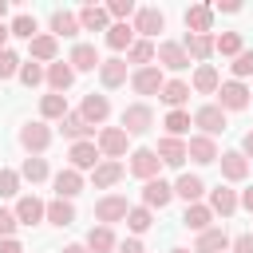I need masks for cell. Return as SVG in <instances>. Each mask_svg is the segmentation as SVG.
I'll use <instances>...</instances> for the list:
<instances>
[{
    "mask_svg": "<svg viewBox=\"0 0 253 253\" xmlns=\"http://www.w3.org/2000/svg\"><path fill=\"white\" fill-rule=\"evenodd\" d=\"M174 194H178V198H186V206H194V202L206 194V182H202L198 174H182V178L174 182Z\"/></svg>",
    "mask_w": 253,
    "mask_h": 253,
    "instance_id": "cell-30",
    "label": "cell"
},
{
    "mask_svg": "<svg viewBox=\"0 0 253 253\" xmlns=\"http://www.w3.org/2000/svg\"><path fill=\"white\" fill-rule=\"evenodd\" d=\"M210 210H213V213H221V217H229V213L237 210V194H233L229 186H217V190H210Z\"/></svg>",
    "mask_w": 253,
    "mask_h": 253,
    "instance_id": "cell-33",
    "label": "cell"
},
{
    "mask_svg": "<svg viewBox=\"0 0 253 253\" xmlns=\"http://www.w3.org/2000/svg\"><path fill=\"white\" fill-rule=\"evenodd\" d=\"M59 126H63V134H67V138H75V142H83V138L95 130V126H91V123H87L79 111H67V115L59 119Z\"/></svg>",
    "mask_w": 253,
    "mask_h": 253,
    "instance_id": "cell-29",
    "label": "cell"
},
{
    "mask_svg": "<svg viewBox=\"0 0 253 253\" xmlns=\"http://www.w3.org/2000/svg\"><path fill=\"white\" fill-rule=\"evenodd\" d=\"M8 36H20V40H36V16H28V12H20L12 24H8Z\"/></svg>",
    "mask_w": 253,
    "mask_h": 253,
    "instance_id": "cell-40",
    "label": "cell"
},
{
    "mask_svg": "<svg viewBox=\"0 0 253 253\" xmlns=\"http://www.w3.org/2000/svg\"><path fill=\"white\" fill-rule=\"evenodd\" d=\"M233 75H237V79H245V75H253V51H241V55L233 59Z\"/></svg>",
    "mask_w": 253,
    "mask_h": 253,
    "instance_id": "cell-49",
    "label": "cell"
},
{
    "mask_svg": "<svg viewBox=\"0 0 253 253\" xmlns=\"http://www.w3.org/2000/svg\"><path fill=\"white\" fill-rule=\"evenodd\" d=\"M43 210H47V206H43L36 194H24V198L16 202V210H12V213H16V221H20V225H36V221H43Z\"/></svg>",
    "mask_w": 253,
    "mask_h": 253,
    "instance_id": "cell-17",
    "label": "cell"
},
{
    "mask_svg": "<svg viewBox=\"0 0 253 253\" xmlns=\"http://www.w3.org/2000/svg\"><path fill=\"white\" fill-rule=\"evenodd\" d=\"M245 174H249V158L241 150H225L221 154V178L225 182H245Z\"/></svg>",
    "mask_w": 253,
    "mask_h": 253,
    "instance_id": "cell-16",
    "label": "cell"
},
{
    "mask_svg": "<svg viewBox=\"0 0 253 253\" xmlns=\"http://www.w3.org/2000/svg\"><path fill=\"white\" fill-rule=\"evenodd\" d=\"M28 51H32V63H36V59H43V63H55V51H59V43H55V36L47 32V36H36V40L28 43Z\"/></svg>",
    "mask_w": 253,
    "mask_h": 253,
    "instance_id": "cell-31",
    "label": "cell"
},
{
    "mask_svg": "<svg viewBox=\"0 0 253 253\" xmlns=\"http://www.w3.org/2000/svg\"><path fill=\"white\" fill-rule=\"evenodd\" d=\"M154 126V111L146 107V103H130L126 111H123V130L126 134H146Z\"/></svg>",
    "mask_w": 253,
    "mask_h": 253,
    "instance_id": "cell-3",
    "label": "cell"
},
{
    "mask_svg": "<svg viewBox=\"0 0 253 253\" xmlns=\"http://www.w3.org/2000/svg\"><path fill=\"white\" fill-rule=\"evenodd\" d=\"M150 59H154V43L150 40H134L126 47V63H134V71L138 67H150Z\"/></svg>",
    "mask_w": 253,
    "mask_h": 253,
    "instance_id": "cell-38",
    "label": "cell"
},
{
    "mask_svg": "<svg viewBox=\"0 0 253 253\" xmlns=\"http://www.w3.org/2000/svg\"><path fill=\"white\" fill-rule=\"evenodd\" d=\"M170 253H190V249H170Z\"/></svg>",
    "mask_w": 253,
    "mask_h": 253,
    "instance_id": "cell-60",
    "label": "cell"
},
{
    "mask_svg": "<svg viewBox=\"0 0 253 253\" xmlns=\"http://www.w3.org/2000/svg\"><path fill=\"white\" fill-rule=\"evenodd\" d=\"M4 43H8V24L0 20V51H4Z\"/></svg>",
    "mask_w": 253,
    "mask_h": 253,
    "instance_id": "cell-57",
    "label": "cell"
},
{
    "mask_svg": "<svg viewBox=\"0 0 253 253\" xmlns=\"http://www.w3.org/2000/svg\"><path fill=\"white\" fill-rule=\"evenodd\" d=\"M210 24H213V8H210V4L186 8V28H190V36H210Z\"/></svg>",
    "mask_w": 253,
    "mask_h": 253,
    "instance_id": "cell-18",
    "label": "cell"
},
{
    "mask_svg": "<svg viewBox=\"0 0 253 253\" xmlns=\"http://www.w3.org/2000/svg\"><path fill=\"white\" fill-rule=\"evenodd\" d=\"M16 225H20V221H16V213L0 206V241H4V237H12V233H16Z\"/></svg>",
    "mask_w": 253,
    "mask_h": 253,
    "instance_id": "cell-50",
    "label": "cell"
},
{
    "mask_svg": "<svg viewBox=\"0 0 253 253\" xmlns=\"http://www.w3.org/2000/svg\"><path fill=\"white\" fill-rule=\"evenodd\" d=\"M40 115H43V119H63V115H67V95H55V91L43 95V99H40Z\"/></svg>",
    "mask_w": 253,
    "mask_h": 253,
    "instance_id": "cell-39",
    "label": "cell"
},
{
    "mask_svg": "<svg viewBox=\"0 0 253 253\" xmlns=\"http://www.w3.org/2000/svg\"><path fill=\"white\" fill-rule=\"evenodd\" d=\"M134 43V28L130 24H111L107 28V47L111 51H123V47H130Z\"/></svg>",
    "mask_w": 253,
    "mask_h": 253,
    "instance_id": "cell-37",
    "label": "cell"
},
{
    "mask_svg": "<svg viewBox=\"0 0 253 253\" xmlns=\"http://www.w3.org/2000/svg\"><path fill=\"white\" fill-rule=\"evenodd\" d=\"M111 16H107V8H99V4H83L79 8V28L83 32H107L111 24H107Z\"/></svg>",
    "mask_w": 253,
    "mask_h": 253,
    "instance_id": "cell-21",
    "label": "cell"
},
{
    "mask_svg": "<svg viewBox=\"0 0 253 253\" xmlns=\"http://www.w3.org/2000/svg\"><path fill=\"white\" fill-rule=\"evenodd\" d=\"M59 253H87V245H67V249H59Z\"/></svg>",
    "mask_w": 253,
    "mask_h": 253,
    "instance_id": "cell-58",
    "label": "cell"
},
{
    "mask_svg": "<svg viewBox=\"0 0 253 253\" xmlns=\"http://www.w3.org/2000/svg\"><path fill=\"white\" fill-rule=\"evenodd\" d=\"M0 253H24V249H20L16 237H4V241H0Z\"/></svg>",
    "mask_w": 253,
    "mask_h": 253,
    "instance_id": "cell-53",
    "label": "cell"
},
{
    "mask_svg": "<svg viewBox=\"0 0 253 253\" xmlns=\"http://www.w3.org/2000/svg\"><path fill=\"white\" fill-rule=\"evenodd\" d=\"M217 99H221V103H217L221 111H245V107H249V87L237 83V79H229V83L217 87Z\"/></svg>",
    "mask_w": 253,
    "mask_h": 253,
    "instance_id": "cell-6",
    "label": "cell"
},
{
    "mask_svg": "<svg viewBox=\"0 0 253 253\" xmlns=\"http://www.w3.org/2000/svg\"><path fill=\"white\" fill-rule=\"evenodd\" d=\"M126 138H130V134H126L123 126H103L95 146H99V154H107L111 162H119V158L126 154Z\"/></svg>",
    "mask_w": 253,
    "mask_h": 253,
    "instance_id": "cell-2",
    "label": "cell"
},
{
    "mask_svg": "<svg viewBox=\"0 0 253 253\" xmlns=\"http://www.w3.org/2000/svg\"><path fill=\"white\" fill-rule=\"evenodd\" d=\"M241 154L253 158V130H245V138H241Z\"/></svg>",
    "mask_w": 253,
    "mask_h": 253,
    "instance_id": "cell-55",
    "label": "cell"
},
{
    "mask_svg": "<svg viewBox=\"0 0 253 253\" xmlns=\"http://www.w3.org/2000/svg\"><path fill=\"white\" fill-rule=\"evenodd\" d=\"M126 225H130L134 233H146V229L154 225V217H150V210H146V206H130V213H126Z\"/></svg>",
    "mask_w": 253,
    "mask_h": 253,
    "instance_id": "cell-44",
    "label": "cell"
},
{
    "mask_svg": "<svg viewBox=\"0 0 253 253\" xmlns=\"http://www.w3.org/2000/svg\"><path fill=\"white\" fill-rule=\"evenodd\" d=\"M43 79H47V87H51L55 95H63V91L75 83V71H71V63H67V59H55V63L43 71Z\"/></svg>",
    "mask_w": 253,
    "mask_h": 253,
    "instance_id": "cell-13",
    "label": "cell"
},
{
    "mask_svg": "<svg viewBox=\"0 0 253 253\" xmlns=\"http://www.w3.org/2000/svg\"><path fill=\"white\" fill-rule=\"evenodd\" d=\"M194 126H202V134L206 138H213V134H221L225 130V111L217 107V103H206V107H198L194 111V119H190Z\"/></svg>",
    "mask_w": 253,
    "mask_h": 253,
    "instance_id": "cell-1",
    "label": "cell"
},
{
    "mask_svg": "<svg viewBox=\"0 0 253 253\" xmlns=\"http://www.w3.org/2000/svg\"><path fill=\"white\" fill-rule=\"evenodd\" d=\"M158 166H162V162H158V154H154L150 146H142V150H134V154H130V174H134V178H142V182L158 178Z\"/></svg>",
    "mask_w": 253,
    "mask_h": 253,
    "instance_id": "cell-12",
    "label": "cell"
},
{
    "mask_svg": "<svg viewBox=\"0 0 253 253\" xmlns=\"http://www.w3.org/2000/svg\"><path fill=\"white\" fill-rule=\"evenodd\" d=\"M190 130V115L186 111H170L166 115V138H182Z\"/></svg>",
    "mask_w": 253,
    "mask_h": 253,
    "instance_id": "cell-43",
    "label": "cell"
},
{
    "mask_svg": "<svg viewBox=\"0 0 253 253\" xmlns=\"http://www.w3.org/2000/svg\"><path fill=\"white\" fill-rule=\"evenodd\" d=\"M20 146H24L28 154L47 150V146H51V126H47V123H28V126H20Z\"/></svg>",
    "mask_w": 253,
    "mask_h": 253,
    "instance_id": "cell-4",
    "label": "cell"
},
{
    "mask_svg": "<svg viewBox=\"0 0 253 253\" xmlns=\"http://www.w3.org/2000/svg\"><path fill=\"white\" fill-rule=\"evenodd\" d=\"M154 59H158L166 71H186V67H190V55H186L182 43H174V40L158 43V47H154Z\"/></svg>",
    "mask_w": 253,
    "mask_h": 253,
    "instance_id": "cell-7",
    "label": "cell"
},
{
    "mask_svg": "<svg viewBox=\"0 0 253 253\" xmlns=\"http://www.w3.org/2000/svg\"><path fill=\"white\" fill-rule=\"evenodd\" d=\"M111 249H115L111 225H95V229L87 233V253H111Z\"/></svg>",
    "mask_w": 253,
    "mask_h": 253,
    "instance_id": "cell-36",
    "label": "cell"
},
{
    "mask_svg": "<svg viewBox=\"0 0 253 253\" xmlns=\"http://www.w3.org/2000/svg\"><path fill=\"white\" fill-rule=\"evenodd\" d=\"M99 79H103V87H123L126 83V59H103Z\"/></svg>",
    "mask_w": 253,
    "mask_h": 253,
    "instance_id": "cell-28",
    "label": "cell"
},
{
    "mask_svg": "<svg viewBox=\"0 0 253 253\" xmlns=\"http://www.w3.org/2000/svg\"><path fill=\"white\" fill-rule=\"evenodd\" d=\"M217 87H221V79H217V67H213V63H202V67L194 71V91H198V95H213Z\"/></svg>",
    "mask_w": 253,
    "mask_h": 253,
    "instance_id": "cell-32",
    "label": "cell"
},
{
    "mask_svg": "<svg viewBox=\"0 0 253 253\" xmlns=\"http://www.w3.org/2000/svg\"><path fill=\"white\" fill-rule=\"evenodd\" d=\"M170 198H174V186L162 182V178H150V182L142 186V206H146V210H166Z\"/></svg>",
    "mask_w": 253,
    "mask_h": 253,
    "instance_id": "cell-9",
    "label": "cell"
},
{
    "mask_svg": "<svg viewBox=\"0 0 253 253\" xmlns=\"http://www.w3.org/2000/svg\"><path fill=\"white\" fill-rule=\"evenodd\" d=\"M154 154H158L162 166H174V170H178V166L186 162V142H182V138H158V150H154Z\"/></svg>",
    "mask_w": 253,
    "mask_h": 253,
    "instance_id": "cell-20",
    "label": "cell"
},
{
    "mask_svg": "<svg viewBox=\"0 0 253 253\" xmlns=\"http://www.w3.org/2000/svg\"><path fill=\"white\" fill-rule=\"evenodd\" d=\"M210 221H213V210H210V206H202V202L186 206V213H182V225H186V229H194V233H206V229H210Z\"/></svg>",
    "mask_w": 253,
    "mask_h": 253,
    "instance_id": "cell-23",
    "label": "cell"
},
{
    "mask_svg": "<svg viewBox=\"0 0 253 253\" xmlns=\"http://www.w3.org/2000/svg\"><path fill=\"white\" fill-rule=\"evenodd\" d=\"M182 51L194 55V59H210V55H213V36H190V32H186Z\"/></svg>",
    "mask_w": 253,
    "mask_h": 253,
    "instance_id": "cell-35",
    "label": "cell"
},
{
    "mask_svg": "<svg viewBox=\"0 0 253 253\" xmlns=\"http://www.w3.org/2000/svg\"><path fill=\"white\" fill-rule=\"evenodd\" d=\"M51 36H55V40H59V36H63V40L79 36V16H75V12H63V8L51 12Z\"/></svg>",
    "mask_w": 253,
    "mask_h": 253,
    "instance_id": "cell-27",
    "label": "cell"
},
{
    "mask_svg": "<svg viewBox=\"0 0 253 253\" xmlns=\"http://www.w3.org/2000/svg\"><path fill=\"white\" fill-rule=\"evenodd\" d=\"M162 83H166V79H162V67H154V63H150V67H138V71L130 75V87H134L138 95H158Z\"/></svg>",
    "mask_w": 253,
    "mask_h": 253,
    "instance_id": "cell-11",
    "label": "cell"
},
{
    "mask_svg": "<svg viewBox=\"0 0 253 253\" xmlns=\"http://www.w3.org/2000/svg\"><path fill=\"white\" fill-rule=\"evenodd\" d=\"M107 16H115L119 24H126V16H134V0H111L107 4Z\"/></svg>",
    "mask_w": 253,
    "mask_h": 253,
    "instance_id": "cell-48",
    "label": "cell"
},
{
    "mask_svg": "<svg viewBox=\"0 0 253 253\" xmlns=\"http://www.w3.org/2000/svg\"><path fill=\"white\" fill-rule=\"evenodd\" d=\"M210 8H221V12H241V4H237V0H217V4H210Z\"/></svg>",
    "mask_w": 253,
    "mask_h": 253,
    "instance_id": "cell-54",
    "label": "cell"
},
{
    "mask_svg": "<svg viewBox=\"0 0 253 253\" xmlns=\"http://www.w3.org/2000/svg\"><path fill=\"white\" fill-rule=\"evenodd\" d=\"M123 178V162H111V158H103L95 170H91V182H95V190H107V186H115Z\"/></svg>",
    "mask_w": 253,
    "mask_h": 253,
    "instance_id": "cell-26",
    "label": "cell"
},
{
    "mask_svg": "<svg viewBox=\"0 0 253 253\" xmlns=\"http://www.w3.org/2000/svg\"><path fill=\"white\" fill-rule=\"evenodd\" d=\"M119 253H146V249H142V241H138V237H126V241L119 245Z\"/></svg>",
    "mask_w": 253,
    "mask_h": 253,
    "instance_id": "cell-52",
    "label": "cell"
},
{
    "mask_svg": "<svg viewBox=\"0 0 253 253\" xmlns=\"http://www.w3.org/2000/svg\"><path fill=\"white\" fill-rule=\"evenodd\" d=\"M158 99H162L166 107L182 111V103L190 99V83H182V79H166V83H162V91H158Z\"/></svg>",
    "mask_w": 253,
    "mask_h": 253,
    "instance_id": "cell-25",
    "label": "cell"
},
{
    "mask_svg": "<svg viewBox=\"0 0 253 253\" xmlns=\"http://www.w3.org/2000/svg\"><path fill=\"white\" fill-rule=\"evenodd\" d=\"M67 158H71V170H95L103 154H99V146H95L91 138H83V142H71Z\"/></svg>",
    "mask_w": 253,
    "mask_h": 253,
    "instance_id": "cell-8",
    "label": "cell"
},
{
    "mask_svg": "<svg viewBox=\"0 0 253 253\" xmlns=\"http://www.w3.org/2000/svg\"><path fill=\"white\" fill-rule=\"evenodd\" d=\"M79 115L91 123V126H99V123H107V115H111V103H107V95H83V107H79Z\"/></svg>",
    "mask_w": 253,
    "mask_h": 253,
    "instance_id": "cell-14",
    "label": "cell"
},
{
    "mask_svg": "<svg viewBox=\"0 0 253 253\" xmlns=\"http://www.w3.org/2000/svg\"><path fill=\"white\" fill-rule=\"evenodd\" d=\"M186 158H194V162L210 166V162H217V142H213V138H206V134H194V138L186 142Z\"/></svg>",
    "mask_w": 253,
    "mask_h": 253,
    "instance_id": "cell-15",
    "label": "cell"
},
{
    "mask_svg": "<svg viewBox=\"0 0 253 253\" xmlns=\"http://www.w3.org/2000/svg\"><path fill=\"white\" fill-rule=\"evenodd\" d=\"M126 213H130V206H126L123 194H107V198L95 202V217H99L103 225H111V221H126Z\"/></svg>",
    "mask_w": 253,
    "mask_h": 253,
    "instance_id": "cell-5",
    "label": "cell"
},
{
    "mask_svg": "<svg viewBox=\"0 0 253 253\" xmlns=\"http://www.w3.org/2000/svg\"><path fill=\"white\" fill-rule=\"evenodd\" d=\"M20 178H28L32 186H36V182H43V178H47V162H43V158H36V154H32V158H24Z\"/></svg>",
    "mask_w": 253,
    "mask_h": 253,
    "instance_id": "cell-42",
    "label": "cell"
},
{
    "mask_svg": "<svg viewBox=\"0 0 253 253\" xmlns=\"http://www.w3.org/2000/svg\"><path fill=\"white\" fill-rule=\"evenodd\" d=\"M20 194V174L16 170H0V198H16Z\"/></svg>",
    "mask_w": 253,
    "mask_h": 253,
    "instance_id": "cell-46",
    "label": "cell"
},
{
    "mask_svg": "<svg viewBox=\"0 0 253 253\" xmlns=\"http://www.w3.org/2000/svg\"><path fill=\"white\" fill-rule=\"evenodd\" d=\"M67 63H71V71H95L103 59H99L95 43H75V47H71V55H67Z\"/></svg>",
    "mask_w": 253,
    "mask_h": 253,
    "instance_id": "cell-19",
    "label": "cell"
},
{
    "mask_svg": "<svg viewBox=\"0 0 253 253\" xmlns=\"http://www.w3.org/2000/svg\"><path fill=\"white\" fill-rule=\"evenodd\" d=\"M237 202H241V206H245V210H249V213H253V186H249V190H245V194H241V198H237Z\"/></svg>",
    "mask_w": 253,
    "mask_h": 253,
    "instance_id": "cell-56",
    "label": "cell"
},
{
    "mask_svg": "<svg viewBox=\"0 0 253 253\" xmlns=\"http://www.w3.org/2000/svg\"><path fill=\"white\" fill-rule=\"evenodd\" d=\"M4 12H8V0H0V20H4Z\"/></svg>",
    "mask_w": 253,
    "mask_h": 253,
    "instance_id": "cell-59",
    "label": "cell"
},
{
    "mask_svg": "<svg viewBox=\"0 0 253 253\" xmlns=\"http://www.w3.org/2000/svg\"><path fill=\"white\" fill-rule=\"evenodd\" d=\"M213 51H221V55H241L245 47H241V36L237 32H221V36H213Z\"/></svg>",
    "mask_w": 253,
    "mask_h": 253,
    "instance_id": "cell-41",
    "label": "cell"
},
{
    "mask_svg": "<svg viewBox=\"0 0 253 253\" xmlns=\"http://www.w3.org/2000/svg\"><path fill=\"white\" fill-rule=\"evenodd\" d=\"M229 249V233L225 229H206V233H198V245H194V253H225Z\"/></svg>",
    "mask_w": 253,
    "mask_h": 253,
    "instance_id": "cell-24",
    "label": "cell"
},
{
    "mask_svg": "<svg viewBox=\"0 0 253 253\" xmlns=\"http://www.w3.org/2000/svg\"><path fill=\"white\" fill-rule=\"evenodd\" d=\"M233 253H253V233H241V237H233Z\"/></svg>",
    "mask_w": 253,
    "mask_h": 253,
    "instance_id": "cell-51",
    "label": "cell"
},
{
    "mask_svg": "<svg viewBox=\"0 0 253 253\" xmlns=\"http://www.w3.org/2000/svg\"><path fill=\"white\" fill-rule=\"evenodd\" d=\"M20 83L24 87H40L43 83V67L40 63H20Z\"/></svg>",
    "mask_w": 253,
    "mask_h": 253,
    "instance_id": "cell-45",
    "label": "cell"
},
{
    "mask_svg": "<svg viewBox=\"0 0 253 253\" xmlns=\"http://www.w3.org/2000/svg\"><path fill=\"white\" fill-rule=\"evenodd\" d=\"M43 217H47L51 225H59V229H63V225H71V221H75V206H71V202H63V198H55V202H47Z\"/></svg>",
    "mask_w": 253,
    "mask_h": 253,
    "instance_id": "cell-34",
    "label": "cell"
},
{
    "mask_svg": "<svg viewBox=\"0 0 253 253\" xmlns=\"http://www.w3.org/2000/svg\"><path fill=\"white\" fill-rule=\"evenodd\" d=\"M79 190H83V174H79V170H71V166H67V170H59V174H55V198L71 202Z\"/></svg>",
    "mask_w": 253,
    "mask_h": 253,
    "instance_id": "cell-22",
    "label": "cell"
},
{
    "mask_svg": "<svg viewBox=\"0 0 253 253\" xmlns=\"http://www.w3.org/2000/svg\"><path fill=\"white\" fill-rule=\"evenodd\" d=\"M130 28H134V32L142 36V40H150V36H158V32L166 28V16H162L158 8H138V12H134V24H130Z\"/></svg>",
    "mask_w": 253,
    "mask_h": 253,
    "instance_id": "cell-10",
    "label": "cell"
},
{
    "mask_svg": "<svg viewBox=\"0 0 253 253\" xmlns=\"http://www.w3.org/2000/svg\"><path fill=\"white\" fill-rule=\"evenodd\" d=\"M12 75H20V55L16 51H0V79H12Z\"/></svg>",
    "mask_w": 253,
    "mask_h": 253,
    "instance_id": "cell-47",
    "label": "cell"
}]
</instances>
